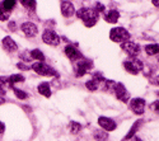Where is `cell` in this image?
<instances>
[{
  "mask_svg": "<svg viewBox=\"0 0 159 141\" xmlns=\"http://www.w3.org/2000/svg\"><path fill=\"white\" fill-rule=\"evenodd\" d=\"M76 17L84 22V25L88 28L96 25L99 19V13L94 8H80L76 10Z\"/></svg>",
  "mask_w": 159,
  "mask_h": 141,
  "instance_id": "1",
  "label": "cell"
},
{
  "mask_svg": "<svg viewBox=\"0 0 159 141\" xmlns=\"http://www.w3.org/2000/svg\"><path fill=\"white\" fill-rule=\"evenodd\" d=\"M31 68H32L33 71H36L38 75H42V76H57L59 75V73L55 69H52L51 66L46 65V64L42 62V61L32 64Z\"/></svg>",
  "mask_w": 159,
  "mask_h": 141,
  "instance_id": "2",
  "label": "cell"
},
{
  "mask_svg": "<svg viewBox=\"0 0 159 141\" xmlns=\"http://www.w3.org/2000/svg\"><path fill=\"white\" fill-rule=\"evenodd\" d=\"M93 68V64H92V61L89 60H84L83 57L75 61L74 64V71H75V76H78V78H80V76L85 75L87 71L89 69Z\"/></svg>",
  "mask_w": 159,
  "mask_h": 141,
  "instance_id": "3",
  "label": "cell"
},
{
  "mask_svg": "<svg viewBox=\"0 0 159 141\" xmlns=\"http://www.w3.org/2000/svg\"><path fill=\"white\" fill-rule=\"evenodd\" d=\"M110 38H111L113 42L122 43V42H126L129 38H130V33H129L124 27H116V28L111 29V32H110Z\"/></svg>",
  "mask_w": 159,
  "mask_h": 141,
  "instance_id": "4",
  "label": "cell"
},
{
  "mask_svg": "<svg viewBox=\"0 0 159 141\" xmlns=\"http://www.w3.org/2000/svg\"><path fill=\"white\" fill-rule=\"evenodd\" d=\"M124 68H125V70H126L127 73L136 75V74H139V73L143 70L144 65H143V61L132 57L131 60H126V61L124 62Z\"/></svg>",
  "mask_w": 159,
  "mask_h": 141,
  "instance_id": "5",
  "label": "cell"
},
{
  "mask_svg": "<svg viewBox=\"0 0 159 141\" xmlns=\"http://www.w3.org/2000/svg\"><path fill=\"white\" fill-rule=\"evenodd\" d=\"M121 48L125 51L127 55H130L131 57L138 56V55L140 54V51H141L140 46H139L138 43H135V42H132V41L122 42V43H121Z\"/></svg>",
  "mask_w": 159,
  "mask_h": 141,
  "instance_id": "6",
  "label": "cell"
},
{
  "mask_svg": "<svg viewBox=\"0 0 159 141\" xmlns=\"http://www.w3.org/2000/svg\"><path fill=\"white\" fill-rule=\"evenodd\" d=\"M42 41H43L46 45H50V46H57V45L60 43V37L57 36L56 32L50 31V29H46V31L42 33Z\"/></svg>",
  "mask_w": 159,
  "mask_h": 141,
  "instance_id": "7",
  "label": "cell"
},
{
  "mask_svg": "<svg viewBox=\"0 0 159 141\" xmlns=\"http://www.w3.org/2000/svg\"><path fill=\"white\" fill-rule=\"evenodd\" d=\"M103 82H104L103 76H102L99 73H97V74H94L93 78H92L90 80H88V82L85 83V86H87L88 90H90V92H96L97 89H99V88L102 86Z\"/></svg>",
  "mask_w": 159,
  "mask_h": 141,
  "instance_id": "8",
  "label": "cell"
},
{
  "mask_svg": "<svg viewBox=\"0 0 159 141\" xmlns=\"http://www.w3.org/2000/svg\"><path fill=\"white\" fill-rule=\"evenodd\" d=\"M113 92H115V95H116V98H117L118 100L124 102V103L129 102V99H130V94H129L127 89L125 88L124 84H121V83H116V86H115V90H113Z\"/></svg>",
  "mask_w": 159,
  "mask_h": 141,
  "instance_id": "9",
  "label": "cell"
},
{
  "mask_svg": "<svg viewBox=\"0 0 159 141\" xmlns=\"http://www.w3.org/2000/svg\"><path fill=\"white\" fill-rule=\"evenodd\" d=\"M129 107L135 114L140 116V114L144 113V109H145V100L141 99V98H134V99L130 100V106Z\"/></svg>",
  "mask_w": 159,
  "mask_h": 141,
  "instance_id": "10",
  "label": "cell"
},
{
  "mask_svg": "<svg viewBox=\"0 0 159 141\" xmlns=\"http://www.w3.org/2000/svg\"><path fill=\"white\" fill-rule=\"evenodd\" d=\"M20 29L22 32L27 36V37H34L37 33H38V28H37V25L32 22H25L20 25Z\"/></svg>",
  "mask_w": 159,
  "mask_h": 141,
  "instance_id": "11",
  "label": "cell"
},
{
  "mask_svg": "<svg viewBox=\"0 0 159 141\" xmlns=\"http://www.w3.org/2000/svg\"><path fill=\"white\" fill-rule=\"evenodd\" d=\"M98 125L102 127L104 131H113L116 130V122L112 120V118H108V117H99L98 118Z\"/></svg>",
  "mask_w": 159,
  "mask_h": 141,
  "instance_id": "12",
  "label": "cell"
},
{
  "mask_svg": "<svg viewBox=\"0 0 159 141\" xmlns=\"http://www.w3.org/2000/svg\"><path fill=\"white\" fill-rule=\"evenodd\" d=\"M61 14L65 17V18H70L75 14V8L74 5L68 2V0H64L61 2Z\"/></svg>",
  "mask_w": 159,
  "mask_h": 141,
  "instance_id": "13",
  "label": "cell"
},
{
  "mask_svg": "<svg viewBox=\"0 0 159 141\" xmlns=\"http://www.w3.org/2000/svg\"><path fill=\"white\" fill-rule=\"evenodd\" d=\"M65 55L68 56V59L71 60V61H76V60H79V59L83 57L82 54H80V51H78V50H76L74 46H71V45H69V46L65 47Z\"/></svg>",
  "mask_w": 159,
  "mask_h": 141,
  "instance_id": "14",
  "label": "cell"
},
{
  "mask_svg": "<svg viewBox=\"0 0 159 141\" xmlns=\"http://www.w3.org/2000/svg\"><path fill=\"white\" fill-rule=\"evenodd\" d=\"M2 43H3L4 50L8 51V52H14V51L18 50V45H17L16 41L13 40L11 37H9V36H7V37L3 38V42H2Z\"/></svg>",
  "mask_w": 159,
  "mask_h": 141,
  "instance_id": "15",
  "label": "cell"
},
{
  "mask_svg": "<svg viewBox=\"0 0 159 141\" xmlns=\"http://www.w3.org/2000/svg\"><path fill=\"white\" fill-rule=\"evenodd\" d=\"M118 18H120V13H118L117 10H110L107 14L104 15V20L108 22V23H117Z\"/></svg>",
  "mask_w": 159,
  "mask_h": 141,
  "instance_id": "16",
  "label": "cell"
},
{
  "mask_svg": "<svg viewBox=\"0 0 159 141\" xmlns=\"http://www.w3.org/2000/svg\"><path fill=\"white\" fill-rule=\"evenodd\" d=\"M25 80V78L20 74H13L10 76H8V82H9V86L13 88V85L17 84V83H23Z\"/></svg>",
  "mask_w": 159,
  "mask_h": 141,
  "instance_id": "17",
  "label": "cell"
},
{
  "mask_svg": "<svg viewBox=\"0 0 159 141\" xmlns=\"http://www.w3.org/2000/svg\"><path fill=\"white\" fill-rule=\"evenodd\" d=\"M38 93L39 94H42L43 97L46 98H50L51 97V90H50V84L47 82L45 83H41L38 85Z\"/></svg>",
  "mask_w": 159,
  "mask_h": 141,
  "instance_id": "18",
  "label": "cell"
},
{
  "mask_svg": "<svg viewBox=\"0 0 159 141\" xmlns=\"http://www.w3.org/2000/svg\"><path fill=\"white\" fill-rule=\"evenodd\" d=\"M145 54L148 56H153V55H159V45L153 43V45H147L144 47Z\"/></svg>",
  "mask_w": 159,
  "mask_h": 141,
  "instance_id": "19",
  "label": "cell"
},
{
  "mask_svg": "<svg viewBox=\"0 0 159 141\" xmlns=\"http://www.w3.org/2000/svg\"><path fill=\"white\" fill-rule=\"evenodd\" d=\"M143 122H144L143 120H138V121H136V122H135L134 125H132V127H131V129H130L129 134H127V135L125 136V140H129V139H131L132 136H134V135L136 134V131H138V130L140 129V126L143 125Z\"/></svg>",
  "mask_w": 159,
  "mask_h": 141,
  "instance_id": "20",
  "label": "cell"
},
{
  "mask_svg": "<svg viewBox=\"0 0 159 141\" xmlns=\"http://www.w3.org/2000/svg\"><path fill=\"white\" fill-rule=\"evenodd\" d=\"M93 137L97 141H107L108 140V134L104 132L103 130H96L94 134H93Z\"/></svg>",
  "mask_w": 159,
  "mask_h": 141,
  "instance_id": "21",
  "label": "cell"
},
{
  "mask_svg": "<svg viewBox=\"0 0 159 141\" xmlns=\"http://www.w3.org/2000/svg\"><path fill=\"white\" fill-rule=\"evenodd\" d=\"M30 56H31V59H33V60L45 61V55H43L39 50H32L31 52H30Z\"/></svg>",
  "mask_w": 159,
  "mask_h": 141,
  "instance_id": "22",
  "label": "cell"
},
{
  "mask_svg": "<svg viewBox=\"0 0 159 141\" xmlns=\"http://www.w3.org/2000/svg\"><path fill=\"white\" fill-rule=\"evenodd\" d=\"M69 130L73 135H76L79 131L82 130V125L79 123V122H75V121H71L70 125H69Z\"/></svg>",
  "mask_w": 159,
  "mask_h": 141,
  "instance_id": "23",
  "label": "cell"
},
{
  "mask_svg": "<svg viewBox=\"0 0 159 141\" xmlns=\"http://www.w3.org/2000/svg\"><path fill=\"white\" fill-rule=\"evenodd\" d=\"M10 13L11 11H8L7 9H4V7L0 4V22H5L9 19L10 17Z\"/></svg>",
  "mask_w": 159,
  "mask_h": 141,
  "instance_id": "24",
  "label": "cell"
},
{
  "mask_svg": "<svg viewBox=\"0 0 159 141\" xmlns=\"http://www.w3.org/2000/svg\"><path fill=\"white\" fill-rule=\"evenodd\" d=\"M20 4L30 10H34L36 8V0H19Z\"/></svg>",
  "mask_w": 159,
  "mask_h": 141,
  "instance_id": "25",
  "label": "cell"
},
{
  "mask_svg": "<svg viewBox=\"0 0 159 141\" xmlns=\"http://www.w3.org/2000/svg\"><path fill=\"white\" fill-rule=\"evenodd\" d=\"M2 5L8 11H11L13 9H14V7H16V0H4V2L2 3Z\"/></svg>",
  "mask_w": 159,
  "mask_h": 141,
  "instance_id": "26",
  "label": "cell"
},
{
  "mask_svg": "<svg viewBox=\"0 0 159 141\" xmlns=\"http://www.w3.org/2000/svg\"><path fill=\"white\" fill-rule=\"evenodd\" d=\"M13 92H14V94H16V97L18 98V99H27L28 98V94L25 93V92H23V90H20V89H17V88H14L13 86Z\"/></svg>",
  "mask_w": 159,
  "mask_h": 141,
  "instance_id": "27",
  "label": "cell"
},
{
  "mask_svg": "<svg viewBox=\"0 0 159 141\" xmlns=\"http://www.w3.org/2000/svg\"><path fill=\"white\" fill-rule=\"evenodd\" d=\"M150 109L154 111L155 113H159V100H155L150 104Z\"/></svg>",
  "mask_w": 159,
  "mask_h": 141,
  "instance_id": "28",
  "label": "cell"
},
{
  "mask_svg": "<svg viewBox=\"0 0 159 141\" xmlns=\"http://www.w3.org/2000/svg\"><path fill=\"white\" fill-rule=\"evenodd\" d=\"M94 9L98 11V13H104V5L103 4H101V3H96V5H94Z\"/></svg>",
  "mask_w": 159,
  "mask_h": 141,
  "instance_id": "29",
  "label": "cell"
},
{
  "mask_svg": "<svg viewBox=\"0 0 159 141\" xmlns=\"http://www.w3.org/2000/svg\"><path fill=\"white\" fill-rule=\"evenodd\" d=\"M5 131V125L3 122H0V134H4Z\"/></svg>",
  "mask_w": 159,
  "mask_h": 141,
  "instance_id": "30",
  "label": "cell"
},
{
  "mask_svg": "<svg viewBox=\"0 0 159 141\" xmlns=\"http://www.w3.org/2000/svg\"><path fill=\"white\" fill-rule=\"evenodd\" d=\"M9 28H10L11 31H14V29H16V22H13V20H11V22L9 23Z\"/></svg>",
  "mask_w": 159,
  "mask_h": 141,
  "instance_id": "31",
  "label": "cell"
},
{
  "mask_svg": "<svg viewBox=\"0 0 159 141\" xmlns=\"http://www.w3.org/2000/svg\"><path fill=\"white\" fill-rule=\"evenodd\" d=\"M5 94V90H4V88L2 86V85H0V97H3Z\"/></svg>",
  "mask_w": 159,
  "mask_h": 141,
  "instance_id": "32",
  "label": "cell"
},
{
  "mask_svg": "<svg viewBox=\"0 0 159 141\" xmlns=\"http://www.w3.org/2000/svg\"><path fill=\"white\" fill-rule=\"evenodd\" d=\"M17 68H19V69H28L27 66H25V65H23V64H20V62H19L18 65H17Z\"/></svg>",
  "mask_w": 159,
  "mask_h": 141,
  "instance_id": "33",
  "label": "cell"
},
{
  "mask_svg": "<svg viewBox=\"0 0 159 141\" xmlns=\"http://www.w3.org/2000/svg\"><path fill=\"white\" fill-rule=\"evenodd\" d=\"M152 83H153V84H157V85H159V75L157 76V78H155V79H154Z\"/></svg>",
  "mask_w": 159,
  "mask_h": 141,
  "instance_id": "34",
  "label": "cell"
},
{
  "mask_svg": "<svg viewBox=\"0 0 159 141\" xmlns=\"http://www.w3.org/2000/svg\"><path fill=\"white\" fill-rule=\"evenodd\" d=\"M152 3H153V5H155V7L159 8V0H152Z\"/></svg>",
  "mask_w": 159,
  "mask_h": 141,
  "instance_id": "35",
  "label": "cell"
},
{
  "mask_svg": "<svg viewBox=\"0 0 159 141\" xmlns=\"http://www.w3.org/2000/svg\"><path fill=\"white\" fill-rule=\"evenodd\" d=\"M135 141H143L140 137H135Z\"/></svg>",
  "mask_w": 159,
  "mask_h": 141,
  "instance_id": "36",
  "label": "cell"
},
{
  "mask_svg": "<svg viewBox=\"0 0 159 141\" xmlns=\"http://www.w3.org/2000/svg\"><path fill=\"white\" fill-rule=\"evenodd\" d=\"M157 94H158V95H159V92H158V93H157Z\"/></svg>",
  "mask_w": 159,
  "mask_h": 141,
  "instance_id": "37",
  "label": "cell"
}]
</instances>
